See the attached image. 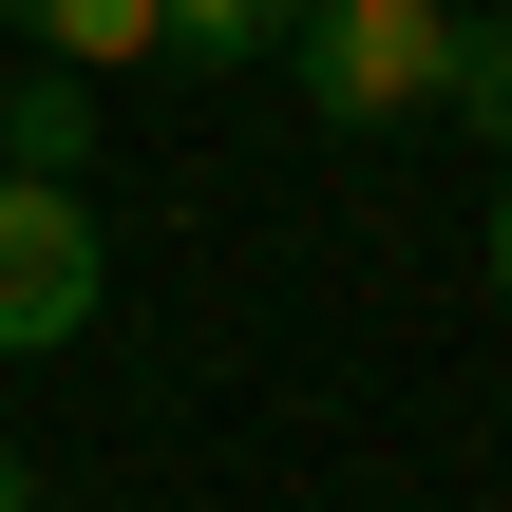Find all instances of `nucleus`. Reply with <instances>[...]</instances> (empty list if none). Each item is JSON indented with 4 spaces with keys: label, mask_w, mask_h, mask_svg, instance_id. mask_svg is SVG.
<instances>
[{
    "label": "nucleus",
    "mask_w": 512,
    "mask_h": 512,
    "mask_svg": "<svg viewBox=\"0 0 512 512\" xmlns=\"http://www.w3.org/2000/svg\"><path fill=\"white\" fill-rule=\"evenodd\" d=\"M285 76H304L342 133H399V114H437V76H456V0H304V19H285Z\"/></svg>",
    "instance_id": "f257e3e1"
},
{
    "label": "nucleus",
    "mask_w": 512,
    "mask_h": 512,
    "mask_svg": "<svg viewBox=\"0 0 512 512\" xmlns=\"http://www.w3.org/2000/svg\"><path fill=\"white\" fill-rule=\"evenodd\" d=\"M95 209L57 190V171H0V361H57L76 323H95Z\"/></svg>",
    "instance_id": "f03ea898"
},
{
    "label": "nucleus",
    "mask_w": 512,
    "mask_h": 512,
    "mask_svg": "<svg viewBox=\"0 0 512 512\" xmlns=\"http://www.w3.org/2000/svg\"><path fill=\"white\" fill-rule=\"evenodd\" d=\"M0 19H19V38H38L57 76H114V57H171V19H152V0H0Z\"/></svg>",
    "instance_id": "7ed1b4c3"
},
{
    "label": "nucleus",
    "mask_w": 512,
    "mask_h": 512,
    "mask_svg": "<svg viewBox=\"0 0 512 512\" xmlns=\"http://www.w3.org/2000/svg\"><path fill=\"white\" fill-rule=\"evenodd\" d=\"M76 152H95V76H57V57H38V76H19V114H0V171H57V190H76Z\"/></svg>",
    "instance_id": "20e7f679"
},
{
    "label": "nucleus",
    "mask_w": 512,
    "mask_h": 512,
    "mask_svg": "<svg viewBox=\"0 0 512 512\" xmlns=\"http://www.w3.org/2000/svg\"><path fill=\"white\" fill-rule=\"evenodd\" d=\"M437 114L512 152V0H475V19H456V76H437Z\"/></svg>",
    "instance_id": "39448f33"
},
{
    "label": "nucleus",
    "mask_w": 512,
    "mask_h": 512,
    "mask_svg": "<svg viewBox=\"0 0 512 512\" xmlns=\"http://www.w3.org/2000/svg\"><path fill=\"white\" fill-rule=\"evenodd\" d=\"M152 19H171V57H285L304 0H152Z\"/></svg>",
    "instance_id": "423d86ee"
},
{
    "label": "nucleus",
    "mask_w": 512,
    "mask_h": 512,
    "mask_svg": "<svg viewBox=\"0 0 512 512\" xmlns=\"http://www.w3.org/2000/svg\"><path fill=\"white\" fill-rule=\"evenodd\" d=\"M0 512H38V456H19V437H0Z\"/></svg>",
    "instance_id": "0eeeda50"
},
{
    "label": "nucleus",
    "mask_w": 512,
    "mask_h": 512,
    "mask_svg": "<svg viewBox=\"0 0 512 512\" xmlns=\"http://www.w3.org/2000/svg\"><path fill=\"white\" fill-rule=\"evenodd\" d=\"M494 304H512V190H494Z\"/></svg>",
    "instance_id": "6e6552de"
},
{
    "label": "nucleus",
    "mask_w": 512,
    "mask_h": 512,
    "mask_svg": "<svg viewBox=\"0 0 512 512\" xmlns=\"http://www.w3.org/2000/svg\"><path fill=\"white\" fill-rule=\"evenodd\" d=\"M456 19H475V0H456Z\"/></svg>",
    "instance_id": "1a4fd4ad"
}]
</instances>
